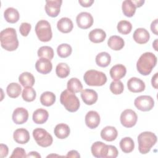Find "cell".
<instances>
[{
  "label": "cell",
  "mask_w": 158,
  "mask_h": 158,
  "mask_svg": "<svg viewBox=\"0 0 158 158\" xmlns=\"http://www.w3.org/2000/svg\"><path fill=\"white\" fill-rule=\"evenodd\" d=\"M133 40L138 44H145L149 40L150 35L147 30L143 28H138L135 30L133 35Z\"/></svg>",
  "instance_id": "cell-16"
},
{
  "label": "cell",
  "mask_w": 158,
  "mask_h": 158,
  "mask_svg": "<svg viewBox=\"0 0 158 158\" xmlns=\"http://www.w3.org/2000/svg\"><path fill=\"white\" fill-rule=\"evenodd\" d=\"M70 130L68 125L65 123L57 124L54 130V133L56 136L59 139H65L70 135Z\"/></svg>",
  "instance_id": "cell-26"
},
{
  "label": "cell",
  "mask_w": 158,
  "mask_h": 158,
  "mask_svg": "<svg viewBox=\"0 0 158 158\" xmlns=\"http://www.w3.org/2000/svg\"><path fill=\"white\" fill-rule=\"evenodd\" d=\"M76 22L79 28L81 29H87L93 25V18L90 13L82 12L77 15Z\"/></svg>",
  "instance_id": "cell-10"
},
{
  "label": "cell",
  "mask_w": 158,
  "mask_h": 158,
  "mask_svg": "<svg viewBox=\"0 0 158 158\" xmlns=\"http://www.w3.org/2000/svg\"><path fill=\"white\" fill-rule=\"evenodd\" d=\"M118 31L123 35H127L130 33L132 29L131 23L127 20L120 21L117 26Z\"/></svg>",
  "instance_id": "cell-39"
},
{
  "label": "cell",
  "mask_w": 158,
  "mask_h": 158,
  "mask_svg": "<svg viewBox=\"0 0 158 158\" xmlns=\"http://www.w3.org/2000/svg\"><path fill=\"white\" fill-rule=\"evenodd\" d=\"M123 84L120 80L113 81L110 85V90L114 94H120L123 91Z\"/></svg>",
  "instance_id": "cell-40"
},
{
  "label": "cell",
  "mask_w": 158,
  "mask_h": 158,
  "mask_svg": "<svg viewBox=\"0 0 158 158\" xmlns=\"http://www.w3.org/2000/svg\"><path fill=\"white\" fill-rule=\"evenodd\" d=\"M5 20L10 23H14L18 22L20 18V15L18 10L13 7L7 8L4 12Z\"/></svg>",
  "instance_id": "cell-27"
},
{
  "label": "cell",
  "mask_w": 158,
  "mask_h": 158,
  "mask_svg": "<svg viewBox=\"0 0 158 158\" xmlns=\"http://www.w3.org/2000/svg\"><path fill=\"white\" fill-rule=\"evenodd\" d=\"M35 32L38 38L42 42L49 41L52 37L51 25L45 20H41L37 22Z\"/></svg>",
  "instance_id": "cell-6"
},
{
  "label": "cell",
  "mask_w": 158,
  "mask_h": 158,
  "mask_svg": "<svg viewBox=\"0 0 158 158\" xmlns=\"http://www.w3.org/2000/svg\"><path fill=\"white\" fill-rule=\"evenodd\" d=\"M35 68L36 70L42 74H48L52 70V64L50 60L40 58L35 64Z\"/></svg>",
  "instance_id": "cell-17"
},
{
  "label": "cell",
  "mask_w": 158,
  "mask_h": 158,
  "mask_svg": "<svg viewBox=\"0 0 158 158\" xmlns=\"http://www.w3.org/2000/svg\"><path fill=\"white\" fill-rule=\"evenodd\" d=\"M100 120V116L96 111L90 110L85 115V123L89 128L94 129L98 127Z\"/></svg>",
  "instance_id": "cell-15"
},
{
  "label": "cell",
  "mask_w": 158,
  "mask_h": 158,
  "mask_svg": "<svg viewBox=\"0 0 158 158\" xmlns=\"http://www.w3.org/2000/svg\"><path fill=\"white\" fill-rule=\"evenodd\" d=\"M118 154V150L115 146L112 145H108V150L106 158H115Z\"/></svg>",
  "instance_id": "cell-43"
},
{
  "label": "cell",
  "mask_w": 158,
  "mask_h": 158,
  "mask_svg": "<svg viewBox=\"0 0 158 158\" xmlns=\"http://www.w3.org/2000/svg\"><path fill=\"white\" fill-rule=\"evenodd\" d=\"M78 2L80 4L84 7H90L94 2L93 0H79Z\"/></svg>",
  "instance_id": "cell-45"
},
{
  "label": "cell",
  "mask_w": 158,
  "mask_h": 158,
  "mask_svg": "<svg viewBox=\"0 0 158 158\" xmlns=\"http://www.w3.org/2000/svg\"><path fill=\"white\" fill-rule=\"evenodd\" d=\"M111 61V57L110 54L106 52H101L99 53L96 57V64L101 67H106L108 66Z\"/></svg>",
  "instance_id": "cell-32"
},
{
  "label": "cell",
  "mask_w": 158,
  "mask_h": 158,
  "mask_svg": "<svg viewBox=\"0 0 158 158\" xmlns=\"http://www.w3.org/2000/svg\"><path fill=\"white\" fill-rule=\"evenodd\" d=\"M22 96L24 101L27 102H32L35 99L36 93L32 87H25L22 91Z\"/></svg>",
  "instance_id": "cell-38"
},
{
  "label": "cell",
  "mask_w": 158,
  "mask_h": 158,
  "mask_svg": "<svg viewBox=\"0 0 158 158\" xmlns=\"http://www.w3.org/2000/svg\"><path fill=\"white\" fill-rule=\"evenodd\" d=\"M151 30L153 33L156 35H158L157 33V19H155L154 21L152 22L151 24Z\"/></svg>",
  "instance_id": "cell-46"
},
{
  "label": "cell",
  "mask_w": 158,
  "mask_h": 158,
  "mask_svg": "<svg viewBox=\"0 0 158 158\" xmlns=\"http://www.w3.org/2000/svg\"><path fill=\"white\" fill-rule=\"evenodd\" d=\"M49 113L44 109L40 108L36 109L33 114L32 118L33 122L36 124L44 123L48 118Z\"/></svg>",
  "instance_id": "cell-24"
},
{
  "label": "cell",
  "mask_w": 158,
  "mask_h": 158,
  "mask_svg": "<svg viewBox=\"0 0 158 158\" xmlns=\"http://www.w3.org/2000/svg\"><path fill=\"white\" fill-rule=\"evenodd\" d=\"M9 152V149L7 145L4 144H1L0 145V153H1V157L3 158L7 156Z\"/></svg>",
  "instance_id": "cell-44"
},
{
  "label": "cell",
  "mask_w": 158,
  "mask_h": 158,
  "mask_svg": "<svg viewBox=\"0 0 158 158\" xmlns=\"http://www.w3.org/2000/svg\"><path fill=\"white\" fill-rule=\"evenodd\" d=\"M38 56L40 58H44L51 60L54 57V51L52 48L48 46H41L38 50Z\"/></svg>",
  "instance_id": "cell-35"
},
{
  "label": "cell",
  "mask_w": 158,
  "mask_h": 158,
  "mask_svg": "<svg viewBox=\"0 0 158 158\" xmlns=\"http://www.w3.org/2000/svg\"><path fill=\"white\" fill-rule=\"evenodd\" d=\"M157 75L158 73H156L154 74V75L152 77V80H151V84L152 86L155 88V89H157Z\"/></svg>",
  "instance_id": "cell-48"
},
{
  "label": "cell",
  "mask_w": 158,
  "mask_h": 158,
  "mask_svg": "<svg viewBox=\"0 0 158 158\" xmlns=\"http://www.w3.org/2000/svg\"><path fill=\"white\" fill-rule=\"evenodd\" d=\"M56 101V95L51 91H45L40 96V102L44 106H51Z\"/></svg>",
  "instance_id": "cell-33"
},
{
  "label": "cell",
  "mask_w": 158,
  "mask_h": 158,
  "mask_svg": "<svg viewBox=\"0 0 158 158\" xmlns=\"http://www.w3.org/2000/svg\"><path fill=\"white\" fill-rule=\"evenodd\" d=\"M83 79L86 85L89 86H100L104 85L107 81L106 74L96 70H89L85 72Z\"/></svg>",
  "instance_id": "cell-5"
},
{
  "label": "cell",
  "mask_w": 158,
  "mask_h": 158,
  "mask_svg": "<svg viewBox=\"0 0 158 158\" xmlns=\"http://www.w3.org/2000/svg\"><path fill=\"white\" fill-rule=\"evenodd\" d=\"M62 3V1L61 0L46 1L45 11L46 14L51 17H57L60 13Z\"/></svg>",
  "instance_id": "cell-11"
},
{
  "label": "cell",
  "mask_w": 158,
  "mask_h": 158,
  "mask_svg": "<svg viewBox=\"0 0 158 158\" xmlns=\"http://www.w3.org/2000/svg\"><path fill=\"white\" fill-rule=\"evenodd\" d=\"M81 98L86 105H93L98 100V93L93 89H85L81 92Z\"/></svg>",
  "instance_id": "cell-18"
},
{
  "label": "cell",
  "mask_w": 158,
  "mask_h": 158,
  "mask_svg": "<svg viewBox=\"0 0 158 158\" xmlns=\"http://www.w3.org/2000/svg\"><path fill=\"white\" fill-rule=\"evenodd\" d=\"M33 136L38 145L43 148L51 146L53 141L51 135L41 128H35L33 131Z\"/></svg>",
  "instance_id": "cell-7"
},
{
  "label": "cell",
  "mask_w": 158,
  "mask_h": 158,
  "mask_svg": "<svg viewBox=\"0 0 158 158\" xmlns=\"http://www.w3.org/2000/svg\"><path fill=\"white\" fill-rule=\"evenodd\" d=\"M19 81L24 88L28 86L32 87L35 81L34 76L28 72L22 73L19 77Z\"/></svg>",
  "instance_id": "cell-28"
},
{
  "label": "cell",
  "mask_w": 158,
  "mask_h": 158,
  "mask_svg": "<svg viewBox=\"0 0 158 158\" xmlns=\"http://www.w3.org/2000/svg\"><path fill=\"white\" fill-rule=\"evenodd\" d=\"M120 147L124 153H130L134 149L135 143L130 137H125L120 140Z\"/></svg>",
  "instance_id": "cell-31"
},
{
  "label": "cell",
  "mask_w": 158,
  "mask_h": 158,
  "mask_svg": "<svg viewBox=\"0 0 158 158\" xmlns=\"http://www.w3.org/2000/svg\"><path fill=\"white\" fill-rule=\"evenodd\" d=\"M128 89L133 93H140L144 90L145 84L143 80L136 77H131L127 81Z\"/></svg>",
  "instance_id": "cell-14"
},
{
  "label": "cell",
  "mask_w": 158,
  "mask_h": 158,
  "mask_svg": "<svg viewBox=\"0 0 158 158\" xmlns=\"http://www.w3.org/2000/svg\"><path fill=\"white\" fill-rule=\"evenodd\" d=\"M0 41L2 48L8 51H13L17 49L19 41L16 30L13 28H7L0 33Z\"/></svg>",
  "instance_id": "cell-1"
},
{
  "label": "cell",
  "mask_w": 158,
  "mask_h": 158,
  "mask_svg": "<svg viewBox=\"0 0 158 158\" xmlns=\"http://www.w3.org/2000/svg\"><path fill=\"white\" fill-rule=\"evenodd\" d=\"M127 73L126 67L122 64H116L110 70L109 73L114 81H117L124 77Z\"/></svg>",
  "instance_id": "cell-20"
},
{
  "label": "cell",
  "mask_w": 158,
  "mask_h": 158,
  "mask_svg": "<svg viewBox=\"0 0 158 158\" xmlns=\"http://www.w3.org/2000/svg\"><path fill=\"white\" fill-rule=\"evenodd\" d=\"M157 142L156 135L151 131H144L138 136V150L141 154L148 153Z\"/></svg>",
  "instance_id": "cell-3"
},
{
  "label": "cell",
  "mask_w": 158,
  "mask_h": 158,
  "mask_svg": "<svg viewBox=\"0 0 158 158\" xmlns=\"http://www.w3.org/2000/svg\"><path fill=\"white\" fill-rule=\"evenodd\" d=\"M133 4H135L136 7H140L143 6V4L144 3V0H136V1H132Z\"/></svg>",
  "instance_id": "cell-50"
},
{
  "label": "cell",
  "mask_w": 158,
  "mask_h": 158,
  "mask_svg": "<svg viewBox=\"0 0 158 158\" xmlns=\"http://www.w3.org/2000/svg\"><path fill=\"white\" fill-rule=\"evenodd\" d=\"M157 63V57L152 52L143 53L136 62V69L138 72L143 75H148Z\"/></svg>",
  "instance_id": "cell-2"
},
{
  "label": "cell",
  "mask_w": 158,
  "mask_h": 158,
  "mask_svg": "<svg viewBox=\"0 0 158 158\" xmlns=\"http://www.w3.org/2000/svg\"><path fill=\"white\" fill-rule=\"evenodd\" d=\"M57 29L62 33H67L70 32L73 27V24L70 19L62 17L57 23Z\"/></svg>",
  "instance_id": "cell-22"
},
{
  "label": "cell",
  "mask_w": 158,
  "mask_h": 158,
  "mask_svg": "<svg viewBox=\"0 0 158 158\" xmlns=\"http://www.w3.org/2000/svg\"><path fill=\"white\" fill-rule=\"evenodd\" d=\"M107 45L110 49L114 51H119L123 48L125 42L122 37L117 35H113L109 38L107 41Z\"/></svg>",
  "instance_id": "cell-25"
},
{
  "label": "cell",
  "mask_w": 158,
  "mask_h": 158,
  "mask_svg": "<svg viewBox=\"0 0 158 158\" xmlns=\"http://www.w3.org/2000/svg\"><path fill=\"white\" fill-rule=\"evenodd\" d=\"M108 150V145L101 141L94 142L91 148L93 156L95 157L106 158Z\"/></svg>",
  "instance_id": "cell-12"
},
{
  "label": "cell",
  "mask_w": 158,
  "mask_h": 158,
  "mask_svg": "<svg viewBox=\"0 0 158 158\" xmlns=\"http://www.w3.org/2000/svg\"><path fill=\"white\" fill-rule=\"evenodd\" d=\"M136 7H135V4L131 0H125L122 2V12L126 17H133L136 12Z\"/></svg>",
  "instance_id": "cell-29"
},
{
  "label": "cell",
  "mask_w": 158,
  "mask_h": 158,
  "mask_svg": "<svg viewBox=\"0 0 158 158\" xmlns=\"http://www.w3.org/2000/svg\"><path fill=\"white\" fill-rule=\"evenodd\" d=\"M65 157H74V158H78L80 157V156L79 154V153L78 152V151H75V150H72L69 152H68L67 154L65 156Z\"/></svg>",
  "instance_id": "cell-47"
},
{
  "label": "cell",
  "mask_w": 158,
  "mask_h": 158,
  "mask_svg": "<svg viewBox=\"0 0 158 158\" xmlns=\"http://www.w3.org/2000/svg\"><path fill=\"white\" fill-rule=\"evenodd\" d=\"M118 135V132L114 127L106 126L101 131L102 139L106 141H112L115 140Z\"/></svg>",
  "instance_id": "cell-21"
},
{
  "label": "cell",
  "mask_w": 158,
  "mask_h": 158,
  "mask_svg": "<svg viewBox=\"0 0 158 158\" xmlns=\"http://www.w3.org/2000/svg\"><path fill=\"white\" fill-rule=\"evenodd\" d=\"M31 26L30 23L27 22H23L20 26L19 31L23 36H27L31 30Z\"/></svg>",
  "instance_id": "cell-41"
},
{
  "label": "cell",
  "mask_w": 158,
  "mask_h": 158,
  "mask_svg": "<svg viewBox=\"0 0 158 158\" xmlns=\"http://www.w3.org/2000/svg\"><path fill=\"white\" fill-rule=\"evenodd\" d=\"M134 104L138 109L141 111H149L153 108L154 101L150 96H139L135 99Z\"/></svg>",
  "instance_id": "cell-8"
},
{
  "label": "cell",
  "mask_w": 158,
  "mask_h": 158,
  "mask_svg": "<svg viewBox=\"0 0 158 158\" xmlns=\"http://www.w3.org/2000/svg\"><path fill=\"white\" fill-rule=\"evenodd\" d=\"M60 101L65 109L70 112L77 111L80 107L78 98L75 93L70 92L68 89H65L61 93Z\"/></svg>",
  "instance_id": "cell-4"
},
{
  "label": "cell",
  "mask_w": 158,
  "mask_h": 158,
  "mask_svg": "<svg viewBox=\"0 0 158 158\" xmlns=\"http://www.w3.org/2000/svg\"><path fill=\"white\" fill-rule=\"evenodd\" d=\"M72 52V49L70 45L63 43L58 46L57 48V52L58 56L62 58H66L69 57Z\"/></svg>",
  "instance_id": "cell-37"
},
{
  "label": "cell",
  "mask_w": 158,
  "mask_h": 158,
  "mask_svg": "<svg viewBox=\"0 0 158 158\" xmlns=\"http://www.w3.org/2000/svg\"><path fill=\"white\" fill-rule=\"evenodd\" d=\"M22 91L21 86L17 83H11L6 88L7 95L11 98H16L19 96Z\"/></svg>",
  "instance_id": "cell-34"
},
{
  "label": "cell",
  "mask_w": 158,
  "mask_h": 158,
  "mask_svg": "<svg viewBox=\"0 0 158 158\" xmlns=\"http://www.w3.org/2000/svg\"><path fill=\"white\" fill-rule=\"evenodd\" d=\"M157 39H156L154 41V43H153V44H152V46L154 47V48L155 49V50L156 51H157Z\"/></svg>",
  "instance_id": "cell-51"
},
{
  "label": "cell",
  "mask_w": 158,
  "mask_h": 158,
  "mask_svg": "<svg viewBox=\"0 0 158 158\" xmlns=\"http://www.w3.org/2000/svg\"><path fill=\"white\" fill-rule=\"evenodd\" d=\"M10 158L13 157H21V158H24L27 157L26 152L24 149L22 148L17 147L15 148V149L13 151L12 155L10 156Z\"/></svg>",
  "instance_id": "cell-42"
},
{
  "label": "cell",
  "mask_w": 158,
  "mask_h": 158,
  "mask_svg": "<svg viewBox=\"0 0 158 158\" xmlns=\"http://www.w3.org/2000/svg\"><path fill=\"white\" fill-rule=\"evenodd\" d=\"M28 118V112L23 107H17L15 109L12 114V120L17 125L25 123Z\"/></svg>",
  "instance_id": "cell-13"
},
{
  "label": "cell",
  "mask_w": 158,
  "mask_h": 158,
  "mask_svg": "<svg viewBox=\"0 0 158 158\" xmlns=\"http://www.w3.org/2000/svg\"><path fill=\"white\" fill-rule=\"evenodd\" d=\"M67 89L73 93H77L82 91L83 85L79 79L77 78H71L67 84Z\"/></svg>",
  "instance_id": "cell-30"
},
{
  "label": "cell",
  "mask_w": 158,
  "mask_h": 158,
  "mask_svg": "<svg viewBox=\"0 0 158 158\" xmlns=\"http://www.w3.org/2000/svg\"><path fill=\"white\" fill-rule=\"evenodd\" d=\"M56 73L59 78H66L70 73V67L65 63H59L56 66Z\"/></svg>",
  "instance_id": "cell-36"
},
{
  "label": "cell",
  "mask_w": 158,
  "mask_h": 158,
  "mask_svg": "<svg viewBox=\"0 0 158 158\" xmlns=\"http://www.w3.org/2000/svg\"><path fill=\"white\" fill-rule=\"evenodd\" d=\"M13 138L15 142L24 144L27 143L30 138L28 131L25 128H18L14 132Z\"/></svg>",
  "instance_id": "cell-19"
},
{
  "label": "cell",
  "mask_w": 158,
  "mask_h": 158,
  "mask_svg": "<svg viewBox=\"0 0 158 158\" xmlns=\"http://www.w3.org/2000/svg\"><path fill=\"white\" fill-rule=\"evenodd\" d=\"M27 157H36V158H40L41 156L40 155V154H38L37 152L36 151H31L30 152H29L27 155Z\"/></svg>",
  "instance_id": "cell-49"
},
{
  "label": "cell",
  "mask_w": 158,
  "mask_h": 158,
  "mask_svg": "<svg viewBox=\"0 0 158 158\" xmlns=\"http://www.w3.org/2000/svg\"><path fill=\"white\" fill-rule=\"evenodd\" d=\"M120 120L123 127L126 128H131L136 123L138 116L134 110L131 109H126L122 112Z\"/></svg>",
  "instance_id": "cell-9"
},
{
  "label": "cell",
  "mask_w": 158,
  "mask_h": 158,
  "mask_svg": "<svg viewBox=\"0 0 158 158\" xmlns=\"http://www.w3.org/2000/svg\"><path fill=\"white\" fill-rule=\"evenodd\" d=\"M88 37L91 42L99 43L104 41L106 38V33L101 28H95L89 32Z\"/></svg>",
  "instance_id": "cell-23"
}]
</instances>
